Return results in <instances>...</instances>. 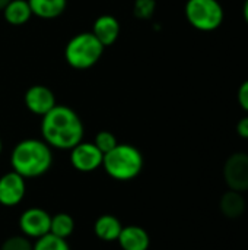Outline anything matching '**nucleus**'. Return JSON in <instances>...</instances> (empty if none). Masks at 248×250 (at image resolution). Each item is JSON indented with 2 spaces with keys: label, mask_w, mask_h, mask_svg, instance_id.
<instances>
[{
  "label": "nucleus",
  "mask_w": 248,
  "mask_h": 250,
  "mask_svg": "<svg viewBox=\"0 0 248 250\" xmlns=\"http://www.w3.org/2000/svg\"><path fill=\"white\" fill-rule=\"evenodd\" d=\"M85 126L79 114L67 105H56L41 117V138L53 149L70 151L83 141Z\"/></svg>",
  "instance_id": "f257e3e1"
},
{
  "label": "nucleus",
  "mask_w": 248,
  "mask_h": 250,
  "mask_svg": "<svg viewBox=\"0 0 248 250\" xmlns=\"http://www.w3.org/2000/svg\"><path fill=\"white\" fill-rule=\"evenodd\" d=\"M53 166V149L37 138L18 142L10 154V167L23 179L41 177Z\"/></svg>",
  "instance_id": "f03ea898"
},
{
  "label": "nucleus",
  "mask_w": 248,
  "mask_h": 250,
  "mask_svg": "<svg viewBox=\"0 0 248 250\" xmlns=\"http://www.w3.org/2000/svg\"><path fill=\"white\" fill-rule=\"evenodd\" d=\"M145 166L143 154L130 144H118L114 149L104 154L102 168L117 182H130L136 179Z\"/></svg>",
  "instance_id": "7ed1b4c3"
},
{
  "label": "nucleus",
  "mask_w": 248,
  "mask_h": 250,
  "mask_svg": "<svg viewBox=\"0 0 248 250\" xmlns=\"http://www.w3.org/2000/svg\"><path fill=\"white\" fill-rule=\"evenodd\" d=\"M104 45L92 32L76 34L64 47L67 64L76 70H86L95 66L104 54Z\"/></svg>",
  "instance_id": "20e7f679"
},
{
  "label": "nucleus",
  "mask_w": 248,
  "mask_h": 250,
  "mask_svg": "<svg viewBox=\"0 0 248 250\" xmlns=\"http://www.w3.org/2000/svg\"><path fill=\"white\" fill-rule=\"evenodd\" d=\"M184 13L189 23L202 32L216 31L225 18L219 0H187Z\"/></svg>",
  "instance_id": "39448f33"
},
{
  "label": "nucleus",
  "mask_w": 248,
  "mask_h": 250,
  "mask_svg": "<svg viewBox=\"0 0 248 250\" xmlns=\"http://www.w3.org/2000/svg\"><path fill=\"white\" fill-rule=\"evenodd\" d=\"M224 180L231 190H248V154L234 152L224 164Z\"/></svg>",
  "instance_id": "423d86ee"
},
{
  "label": "nucleus",
  "mask_w": 248,
  "mask_h": 250,
  "mask_svg": "<svg viewBox=\"0 0 248 250\" xmlns=\"http://www.w3.org/2000/svg\"><path fill=\"white\" fill-rule=\"evenodd\" d=\"M51 215L42 208H28L25 209L18 221L20 233L28 239H39L50 233Z\"/></svg>",
  "instance_id": "0eeeda50"
},
{
  "label": "nucleus",
  "mask_w": 248,
  "mask_h": 250,
  "mask_svg": "<svg viewBox=\"0 0 248 250\" xmlns=\"http://www.w3.org/2000/svg\"><path fill=\"white\" fill-rule=\"evenodd\" d=\"M104 154L94 142H79L70 149V164L79 173H92L102 167Z\"/></svg>",
  "instance_id": "6e6552de"
},
{
  "label": "nucleus",
  "mask_w": 248,
  "mask_h": 250,
  "mask_svg": "<svg viewBox=\"0 0 248 250\" xmlns=\"http://www.w3.org/2000/svg\"><path fill=\"white\" fill-rule=\"evenodd\" d=\"M26 195V179L13 170L0 177V205L6 208L18 207Z\"/></svg>",
  "instance_id": "1a4fd4ad"
},
{
  "label": "nucleus",
  "mask_w": 248,
  "mask_h": 250,
  "mask_svg": "<svg viewBox=\"0 0 248 250\" xmlns=\"http://www.w3.org/2000/svg\"><path fill=\"white\" fill-rule=\"evenodd\" d=\"M25 107L35 116L42 117L57 105L54 92L45 85H32L23 95Z\"/></svg>",
  "instance_id": "9d476101"
},
{
  "label": "nucleus",
  "mask_w": 248,
  "mask_h": 250,
  "mask_svg": "<svg viewBox=\"0 0 248 250\" xmlns=\"http://www.w3.org/2000/svg\"><path fill=\"white\" fill-rule=\"evenodd\" d=\"M96 40L104 45V47H110L113 45L120 35V22L115 16L113 15H101L94 21L92 25V31H91Z\"/></svg>",
  "instance_id": "9b49d317"
},
{
  "label": "nucleus",
  "mask_w": 248,
  "mask_h": 250,
  "mask_svg": "<svg viewBox=\"0 0 248 250\" xmlns=\"http://www.w3.org/2000/svg\"><path fill=\"white\" fill-rule=\"evenodd\" d=\"M117 242L123 250H148L151 246V237L140 226H123Z\"/></svg>",
  "instance_id": "f8f14e48"
},
{
  "label": "nucleus",
  "mask_w": 248,
  "mask_h": 250,
  "mask_svg": "<svg viewBox=\"0 0 248 250\" xmlns=\"http://www.w3.org/2000/svg\"><path fill=\"white\" fill-rule=\"evenodd\" d=\"M123 224L121 221L111 214H104L101 217H98L94 223V233L95 236L107 243L111 242H117L120 233H121Z\"/></svg>",
  "instance_id": "ddd939ff"
},
{
  "label": "nucleus",
  "mask_w": 248,
  "mask_h": 250,
  "mask_svg": "<svg viewBox=\"0 0 248 250\" xmlns=\"http://www.w3.org/2000/svg\"><path fill=\"white\" fill-rule=\"evenodd\" d=\"M1 12L4 21L12 26H22L32 16L28 0H10Z\"/></svg>",
  "instance_id": "4468645a"
},
{
  "label": "nucleus",
  "mask_w": 248,
  "mask_h": 250,
  "mask_svg": "<svg viewBox=\"0 0 248 250\" xmlns=\"http://www.w3.org/2000/svg\"><path fill=\"white\" fill-rule=\"evenodd\" d=\"M32 15L41 19H56L67 7V0H28Z\"/></svg>",
  "instance_id": "2eb2a0df"
},
{
  "label": "nucleus",
  "mask_w": 248,
  "mask_h": 250,
  "mask_svg": "<svg viewBox=\"0 0 248 250\" xmlns=\"http://www.w3.org/2000/svg\"><path fill=\"white\" fill-rule=\"evenodd\" d=\"M221 211L222 214L229 218V220H235L240 218L244 211H246V199L243 196L241 192H235V190H228L222 195L221 202H219Z\"/></svg>",
  "instance_id": "dca6fc26"
},
{
  "label": "nucleus",
  "mask_w": 248,
  "mask_h": 250,
  "mask_svg": "<svg viewBox=\"0 0 248 250\" xmlns=\"http://www.w3.org/2000/svg\"><path fill=\"white\" fill-rule=\"evenodd\" d=\"M75 231V220L70 214L58 212L56 215H51V224H50V233L61 237L69 239Z\"/></svg>",
  "instance_id": "f3484780"
},
{
  "label": "nucleus",
  "mask_w": 248,
  "mask_h": 250,
  "mask_svg": "<svg viewBox=\"0 0 248 250\" xmlns=\"http://www.w3.org/2000/svg\"><path fill=\"white\" fill-rule=\"evenodd\" d=\"M32 250H72L70 245L67 243V239L57 237L51 233L39 237L32 243Z\"/></svg>",
  "instance_id": "a211bd4d"
},
{
  "label": "nucleus",
  "mask_w": 248,
  "mask_h": 250,
  "mask_svg": "<svg viewBox=\"0 0 248 250\" xmlns=\"http://www.w3.org/2000/svg\"><path fill=\"white\" fill-rule=\"evenodd\" d=\"M94 144L102 154H107L118 145V141L114 133H111L108 130H101L95 135Z\"/></svg>",
  "instance_id": "6ab92c4d"
},
{
  "label": "nucleus",
  "mask_w": 248,
  "mask_h": 250,
  "mask_svg": "<svg viewBox=\"0 0 248 250\" xmlns=\"http://www.w3.org/2000/svg\"><path fill=\"white\" fill-rule=\"evenodd\" d=\"M156 1L155 0H134L133 13L137 19H151L155 13Z\"/></svg>",
  "instance_id": "aec40b11"
},
{
  "label": "nucleus",
  "mask_w": 248,
  "mask_h": 250,
  "mask_svg": "<svg viewBox=\"0 0 248 250\" xmlns=\"http://www.w3.org/2000/svg\"><path fill=\"white\" fill-rule=\"evenodd\" d=\"M0 250H32V242L23 234L10 236L1 243Z\"/></svg>",
  "instance_id": "412c9836"
},
{
  "label": "nucleus",
  "mask_w": 248,
  "mask_h": 250,
  "mask_svg": "<svg viewBox=\"0 0 248 250\" xmlns=\"http://www.w3.org/2000/svg\"><path fill=\"white\" fill-rule=\"evenodd\" d=\"M237 100H238L240 107L248 113V79L240 85L238 92H237Z\"/></svg>",
  "instance_id": "4be33fe9"
},
{
  "label": "nucleus",
  "mask_w": 248,
  "mask_h": 250,
  "mask_svg": "<svg viewBox=\"0 0 248 250\" xmlns=\"http://www.w3.org/2000/svg\"><path fill=\"white\" fill-rule=\"evenodd\" d=\"M237 133H238L240 138L248 139V116L238 120V123H237Z\"/></svg>",
  "instance_id": "5701e85b"
},
{
  "label": "nucleus",
  "mask_w": 248,
  "mask_h": 250,
  "mask_svg": "<svg viewBox=\"0 0 248 250\" xmlns=\"http://www.w3.org/2000/svg\"><path fill=\"white\" fill-rule=\"evenodd\" d=\"M243 16H244L246 23L248 25V0H246L244 4H243Z\"/></svg>",
  "instance_id": "b1692460"
},
{
  "label": "nucleus",
  "mask_w": 248,
  "mask_h": 250,
  "mask_svg": "<svg viewBox=\"0 0 248 250\" xmlns=\"http://www.w3.org/2000/svg\"><path fill=\"white\" fill-rule=\"evenodd\" d=\"M9 1H10V0H0V10H3V9H4V6H6Z\"/></svg>",
  "instance_id": "393cba45"
},
{
  "label": "nucleus",
  "mask_w": 248,
  "mask_h": 250,
  "mask_svg": "<svg viewBox=\"0 0 248 250\" xmlns=\"http://www.w3.org/2000/svg\"><path fill=\"white\" fill-rule=\"evenodd\" d=\"M1 151H3V142H1V138H0V154H1Z\"/></svg>",
  "instance_id": "a878e982"
}]
</instances>
